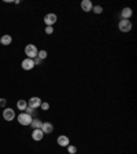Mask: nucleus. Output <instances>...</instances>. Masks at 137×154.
<instances>
[{"label":"nucleus","mask_w":137,"mask_h":154,"mask_svg":"<svg viewBox=\"0 0 137 154\" xmlns=\"http://www.w3.org/2000/svg\"><path fill=\"white\" fill-rule=\"evenodd\" d=\"M92 11H93L95 14H97V15H99V14L103 13V7H102V6H93Z\"/></svg>","instance_id":"nucleus-18"},{"label":"nucleus","mask_w":137,"mask_h":154,"mask_svg":"<svg viewBox=\"0 0 137 154\" xmlns=\"http://www.w3.org/2000/svg\"><path fill=\"white\" fill-rule=\"evenodd\" d=\"M41 131L44 132V135L52 134V132H54V125H52L51 122H43V125H41Z\"/></svg>","instance_id":"nucleus-11"},{"label":"nucleus","mask_w":137,"mask_h":154,"mask_svg":"<svg viewBox=\"0 0 137 154\" xmlns=\"http://www.w3.org/2000/svg\"><path fill=\"white\" fill-rule=\"evenodd\" d=\"M66 149H67V153L69 154H76L77 153V147L74 146V144H69Z\"/></svg>","instance_id":"nucleus-17"},{"label":"nucleus","mask_w":137,"mask_h":154,"mask_svg":"<svg viewBox=\"0 0 137 154\" xmlns=\"http://www.w3.org/2000/svg\"><path fill=\"white\" fill-rule=\"evenodd\" d=\"M81 8H82V11H85V13L92 11V8H93L92 2H91V0H82V2H81Z\"/></svg>","instance_id":"nucleus-10"},{"label":"nucleus","mask_w":137,"mask_h":154,"mask_svg":"<svg viewBox=\"0 0 137 154\" xmlns=\"http://www.w3.org/2000/svg\"><path fill=\"white\" fill-rule=\"evenodd\" d=\"M118 29L122 33H128L132 30V22L130 19H121L118 22Z\"/></svg>","instance_id":"nucleus-2"},{"label":"nucleus","mask_w":137,"mask_h":154,"mask_svg":"<svg viewBox=\"0 0 137 154\" xmlns=\"http://www.w3.org/2000/svg\"><path fill=\"white\" fill-rule=\"evenodd\" d=\"M41 125H43V122L40 119H33L32 122H30V127L33 129H41Z\"/></svg>","instance_id":"nucleus-14"},{"label":"nucleus","mask_w":137,"mask_h":154,"mask_svg":"<svg viewBox=\"0 0 137 154\" xmlns=\"http://www.w3.org/2000/svg\"><path fill=\"white\" fill-rule=\"evenodd\" d=\"M40 105H41V99H40L38 96H32V98L28 100V106L32 107V109H37V107H40Z\"/></svg>","instance_id":"nucleus-7"},{"label":"nucleus","mask_w":137,"mask_h":154,"mask_svg":"<svg viewBox=\"0 0 137 154\" xmlns=\"http://www.w3.org/2000/svg\"><path fill=\"white\" fill-rule=\"evenodd\" d=\"M37 47H36L34 44H28L25 47V55L28 58H30V59H34V58H37Z\"/></svg>","instance_id":"nucleus-1"},{"label":"nucleus","mask_w":137,"mask_h":154,"mask_svg":"<svg viewBox=\"0 0 137 154\" xmlns=\"http://www.w3.org/2000/svg\"><path fill=\"white\" fill-rule=\"evenodd\" d=\"M16 107H18V110H22V112H25V109L28 107V102H26V100H23V99L18 100V102H16Z\"/></svg>","instance_id":"nucleus-15"},{"label":"nucleus","mask_w":137,"mask_h":154,"mask_svg":"<svg viewBox=\"0 0 137 154\" xmlns=\"http://www.w3.org/2000/svg\"><path fill=\"white\" fill-rule=\"evenodd\" d=\"M56 21H58V17H56V14H47V15L44 17V22H45V25L47 26H54L55 23H56Z\"/></svg>","instance_id":"nucleus-5"},{"label":"nucleus","mask_w":137,"mask_h":154,"mask_svg":"<svg viewBox=\"0 0 137 154\" xmlns=\"http://www.w3.org/2000/svg\"><path fill=\"white\" fill-rule=\"evenodd\" d=\"M6 105H7V99L0 98V106H1V107H6Z\"/></svg>","instance_id":"nucleus-22"},{"label":"nucleus","mask_w":137,"mask_h":154,"mask_svg":"<svg viewBox=\"0 0 137 154\" xmlns=\"http://www.w3.org/2000/svg\"><path fill=\"white\" fill-rule=\"evenodd\" d=\"M21 66H22L23 70H32L36 65H34V61H33V59H30V58H26V59H23V61H22Z\"/></svg>","instance_id":"nucleus-8"},{"label":"nucleus","mask_w":137,"mask_h":154,"mask_svg":"<svg viewBox=\"0 0 137 154\" xmlns=\"http://www.w3.org/2000/svg\"><path fill=\"white\" fill-rule=\"evenodd\" d=\"M133 15V10L130 7H125L121 11V18L122 19H130V17Z\"/></svg>","instance_id":"nucleus-12"},{"label":"nucleus","mask_w":137,"mask_h":154,"mask_svg":"<svg viewBox=\"0 0 137 154\" xmlns=\"http://www.w3.org/2000/svg\"><path fill=\"white\" fill-rule=\"evenodd\" d=\"M3 119L6 121H13L15 119V112H14L11 107H4L3 110Z\"/></svg>","instance_id":"nucleus-4"},{"label":"nucleus","mask_w":137,"mask_h":154,"mask_svg":"<svg viewBox=\"0 0 137 154\" xmlns=\"http://www.w3.org/2000/svg\"><path fill=\"white\" fill-rule=\"evenodd\" d=\"M33 61H34V65H36V66H37V65H40V63H41V59H38V58H34Z\"/></svg>","instance_id":"nucleus-23"},{"label":"nucleus","mask_w":137,"mask_h":154,"mask_svg":"<svg viewBox=\"0 0 137 154\" xmlns=\"http://www.w3.org/2000/svg\"><path fill=\"white\" fill-rule=\"evenodd\" d=\"M40 107H41V110H48V109H49V103H48V102H41Z\"/></svg>","instance_id":"nucleus-20"},{"label":"nucleus","mask_w":137,"mask_h":154,"mask_svg":"<svg viewBox=\"0 0 137 154\" xmlns=\"http://www.w3.org/2000/svg\"><path fill=\"white\" fill-rule=\"evenodd\" d=\"M11 43H13V37L10 35H4L0 38V44H3V45H10Z\"/></svg>","instance_id":"nucleus-13"},{"label":"nucleus","mask_w":137,"mask_h":154,"mask_svg":"<svg viewBox=\"0 0 137 154\" xmlns=\"http://www.w3.org/2000/svg\"><path fill=\"white\" fill-rule=\"evenodd\" d=\"M25 113H28V114H30V116H32L33 113H34V109H32V107H29V106H28V107H26V109H25Z\"/></svg>","instance_id":"nucleus-21"},{"label":"nucleus","mask_w":137,"mask_h":154,"mask_svg":"<svg viewBox=\"0 0 137 154\" xmlns=\"http://www.w3.org/2000/svg\"><path fill=\"white\" fill-rule=\"evenodd\" d=\"M47 57H48V52L45 51V50H40V51L37 52V58L38 59H41V61H44Z\"/></svg>","instance_id":"nucleus-16"},{"label":"nucleus","mask_w":137,"mask_h":154,"mask_svg":"<svg viewBox=\"0 0 137 154\" xmlns=\"http://www.w3.org/2000/svg\"><path fill=\"white\" fill-rule=\"evenodd\" d=\"M43 138H44V132H43L41 129H33V132H32L33 140L40 142V140H43Z\"/></svg>","instance_id":"nucleus-9"},{"label":"nucleus","mask_w":137,"mask_h":154,"mask_svg":"<svg viewBox=\"0 0 137 154\" xmlns=\"http://www.w3.org/2000/svg\"><path fill=\"white\" fill-rule=\"evenodd\" d=\"M32 120H33V117L30 114H28V113H25V112H22V113H19V116H18V122L21 125H30V122H32Z\"/></svg>","instance_id":"nucleus-3"},{"label":"nucleus","mask_w":137,"mask_h":154,"mask_svg":"<svg viewBox=\"0 0 137 154\" xmlns=\"http://www.w3.org/2000/svg\"><path fill=\"white\" fill-rule=\"evenodd\" d=\"M56 143H58V146H61V147H67V146L70 144V139H69V136H66V135H61V136H58Z\"/></svg>","instance_id":"nucleus-6"},{"label":"nucleus","mask_w":137,"mask_h":154,"mask_svg":"<svg viewBox=\"0 0 137 154\" xmlns=\"http://www.w3.org/2000/svg\"><path fill=\"white\" fill-rule=\"evenodd\" d=\"M45 33L47 35H52L54 33V26H45Z\"/></svg>","instance_id":"nucleus-19"}]
</instances>
